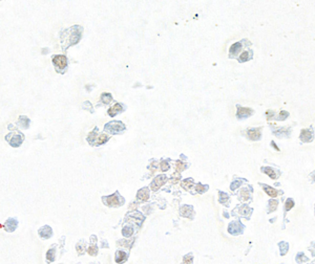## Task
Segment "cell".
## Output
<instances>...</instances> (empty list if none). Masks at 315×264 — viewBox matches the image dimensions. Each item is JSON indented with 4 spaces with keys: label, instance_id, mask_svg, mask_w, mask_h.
Masks as SVG:
<instances>
[{
    "label": "cell",
    "instance_id": "36",
    "mask_svg": "<svg viewBox=\"0 0 315 264\" xmlns=\"http://www.w3.org/2000/svg\"><path fill=\"white\" fill-rule=\"evenodd\" d=\"M207 188H208L207 185H200V183H199V185H196V191L200 192V193H202V192L206 191V190H207Z\"/></svg>",
    "mask_w": 315,
    "mask_h": 264
},
{
    "label": "cell",
    "instance_id": "42",
    "mask_svg": "<svg viewBox=\"0 0 315 264\" xmlns=\"http://www.w3.org/2000/svg\"><path fill=\"white\" fill-rule=\"evenodd\" d=\"M313 178H314V180H315V175H314V176H313Z\"/></svg>",
    "mask_w": 315,
    "mask_h": 264
},
{
    "label": "cell",
    "instance_id": "24",
    "mask_svg": "<svg viewBox=\"0 0 315 264\" xmlns=\"http://www.w3.org/2000/svg\"><path fill=\"white\" fill-rule=\"evenodd\" d=\"M20 125H21L23 128H28V124H30V121H28V118H25V116H21L20 118Z\"/></svg>",
    "mask_w": 315,
    "mask_h": 264
},
{
    "label": "cell",
    "instance_id": "28",
    "mask_svg": "<svg viewBox=\"0 0 315 264\" xmlns=\"http://www.w3.org/2000/svg\"><path fill=\"white\" fill-rule=\"evenodd\" d=\"M183 264H192V255H191V254L186 255L184 257Z\"/></svg>",
    "mask_w": 315,
    "mask_h": 264
},
{
    "label": "cell",
    "instance_id": "12",
    "mask_svg": "<svg viewBox=\"0 0 315 264\" xmlns=\"http://www.w3.org/2000/svg\"><path fill=\"white\" fill-rule=\"evenodd\" d=\"M4 226H5L7 232H13L16 228V226H17V220H16V219H9V220L5 222Z\"/></svg>",
    "mask_w": 315,
    "mask_h": 264
},
{
    "label": "cell",
    "instance_id": "1",
    "mask_svg": "<svg viewBox=\"0 0 315 264\" xmlns=\"http://www.w3.org/2000/svg\"><path fill=\"white\" fill-rule=\"evenodd\" d=\"M104 128L107 131H109L110 133L118 134V133H120V132H122V131L125 129V126H124V124H122L121 122L116 121V122H110V123L106 124Z\"/></svg>",
    "mask_w": 315,
    "mask_h": 264
},
{
    "label": "cell",
    "instance_id": "39",
    "mask_svg": "<svg viewBox=\"0 0 315 264\" xmlns=\"http://www.w3.org/2000/svg\"><path fill=\"white\" fill-rule=\"evenodd\" d=\"M77 252H78V254H80V255H82L83 254L84 251H83V245L82 244H81V245H80V243L77 244Z\"/></svg>",
    "mask_w": 315,
    "mask_h": 264
},
{
    "label": "cell",
    "instance_id": "38",
    "mask_svg": "<svg viewBox=\"0 0 315 264\" xmlns=\"http://www.w3.org/2000/svg\"><path fill=\"white\" fill-rule=\"evenodd\" d=\"M168 169H169V165L167 164L166 161H163L162 164H161V170L165 172V171H167Z\"/></svg>",
    "mask_w": 315,
    "mask_h": 264
},
{
    "label": "cell",
    "instance_id": "19",
    "mask_svg": "<svg viewBox=\"0 0 315 264\" xmlns=\"http://www.w3.org/2000/svg\"><path fill=\"white\" fill-rule=\"evenodd\" d=\"M182 187H183L184 189H186V190H189L191 187L193 185V181H192V179H185V180H183L182 181Z\"/></svg>",
    "mask_w": 315,
    "mask_h": 264
},
{
    "label": "cell",
    "instance_id": "16",
    "mask_svg": "<svg viewBox=\"0 0 315 264\" xmlns=\"http://www.w3.org/2000/svg\"><path fill=\"white\" fill-rule=\"evenodd\" d=\"M263 171H264V172H265V173H266V174H268V175H269L270 177H271V178H272V179L277 178V176H279V175H277V174L275 173V171L273 170L272 168H263Z\"/></svg>",
    "mask_w": 315,
    "mask_h": 264
},
{
    "label": "cell",
    "instance_id": "6",
    "mask_svg": "<svg viewBox=\"0 0 315 264\" xmlns=\"http://www.w3.org/2000/svg\"><path fill=\"white\" fill-rule=\"evenodd\" d=\"M243 228H244V226H243L241 223H239V222H232V223H230L229 224V233H231V234H239V233H241V232L243 231Z\"/></svg>",
    "mask_w": 315,
    "mask_h": 264
},
{
    "label": "cell",
    "instance_id": "5",
    "mask_svg": "<svg viewBox=\"0 0 315 264\" xmlns=\"http://www.w3.org/2000/svg\"><path fill=\"white\" fill-rule=\"evenodd\" d=\"M12 136V135H11ZM6 140H9V144L12 145L13 147H19L23 142V138H22V135H13L12 138L9 136H6Z\"/></svg>",
    "mask_w": 315,
    "mask_h": 264
},
{
    "label": "cell",
    "instance_id": "15",
    "mask_svg": "<svg viewBox=\"0 0 315 264\" xmlns=\"http://www.w3.org/2000/svg\"><path fill=\"white\" fill-rule=\"evenodd\" d=\"M241 48H242V44L239 42L237 43H234L231 47H230V54H232V55H235V54H237V52L241 50Z\"/></svg>",
    "mask_w": 315,
    "mask_h": 264
},
{
    "label": "cell",
    "instance_id": "31",
    "mask_svg": "<svg viewBox=\"0 0 315 264\" xmlns=\"http://www.w3.org/2000/svg\"><path fill=\"white\" fill-rule=\"evenodd\" d=\"M249 55H250V54H249L248 52H244L242 54V55H241L239 59H241V61H242V62H245V61H247V60H249V59H250V56H249Z\"/></svg>",
    "mask_w": 315,
    "mask_h": 264
},
{
    "label": "cell",
    "instance_id": "22",
    "mask_svg": "<svg viewBox=\"0 0 315 264\" xmlns=\"http://www.w3.org/2000/svg\"><path fill=\"white\" fill-rule=\"evenodd\" d=\"M132 232H134V230H132V226H124L122 230V234L125 237H129L132 235Z\"/></svg>",
    "mask_w": 315,
    "mask_h": 264
},
{
    "label": "cell",
    "instance_id": "27",
    "mask_svg": "<svg viewBox=\"0 0 315 264\" xmlns=\"http://www.w3.org/2000/svg\"><path fill=\"white\" fill-rule=\"evenodd\" d=\"M250 212H251V210L249 209L248 206H243V208H241V209H239V213H241L242 215H244V216L249 215V213H250Z\"/></svg>",
    "mask_w": 315,
    "mask_h": 264
},
{
    "label": "cell",
    "instance_id": "33",
    "mask_svg": "<svg viewBox=\"0 0 315 264\" xmlns=\"http://www.w3.org/2000/svg\"><path fill=\"white\" fill-rule=\"evenodd\" d=\"M228 200V195L225 194V193H222V192H220V202H222V204H225L226 201Z\"/></svg>",
    "mask_w": 315,
    "mask_h": 264
},
{
    "label": "cell",
    "instance_id": "37",
    "mask_svg": "<svg viewBox=\"0 0 315 264\" xmlns=\"http://www.w3.org/2000/svg\"><path fill=\"white\" fill-rule=\"evenodd\" d=\"M296 261L298 262V263H302L303 261H307V258L303 255V254H299V255H297Z\"/></svg>",
    "mask_w": 315,
    "mask_h": 264
},
{
    "label": "cell",
    "instance_id": "8",
    "mask_svg": "<svg viewBox=\"0 0 315 264\" xmlns=\"http://www.w3.org/2000/svg\"><path fill=\"white\" fill-rule=\"evenodd\" d=\"M137 197L140 201H146L148 198H149V191L147 188H143L141 189L140 191L138 192L137 194Z\"/></svg>",
    "mask_w": 315,
    "mask_h": 264
},
{
    "label": "cell",
    "instance_id": "21",
    "mask_svg": "<svg viewBox=\"0 0 315 264\" xmlns=\"http://www.w3.org/2000/svg\"><path fill=\"white\" fill-rule=\"evenodd\" d=\"M107 140H108V136H107L106 134H101V135L97 138L96 144H97V145H102V144H104L105 142H107Z\"/></svg>",
    "mask_w": 315,
    "mask_h": 264
},
{
    "label": "cell",
    "instance_id": "41",
    "mask_svg": "<svg viewBox=\"0 0 315 264\" xmlns=\"http://www.w3.org/2000/svg\"><path fill=\"white\" fill-rule=\"evenodd\" d=\"M272 146H273V147H274V148H275V149H276V150H279V148H277V147H276V145H275V144H274V143H273V142H272Z\"/></svg>",
    "mask_w": 315,
    "mask_h": 264
},
{
    "label": "cell",
    "instance_id": "40",
    "mask_svg": "<svg viewBox=\"0 0 315 264\" xmlns=\"http://www.w3.org/2000/svg\"><path fill=\"white\" fill-rule=\"evenodd\" d=\"M288 116H289V113H288L287 111H281V112L279 113V118H281V120H285Z\"/></svg>",
    "mask_w": 315,
    "mask_h": 264
},
{
    "label": "cell",
    "instance_id": "4",
    "mask_svg": "<svg viewBox=\"0 0 315 264\" xmlns=\"http://www.w3.org/2000/svg\"><path fill=\"white\" fill-rule=\"evenodd\" d=\"M53 62L56 65V67L60 70L64 69L66 67V58L64 56H57V57L53 59Z\"/></svg>",
    "mask_w": 315,
    "mask_h": 264
},
{
    "label": "cell",
    "instance_id": "10",
    "mask_svg": "<svg viewBox=\"0 0 315 264\" xmlns=\"http://www.w3.org/2000/svg\"><path fill=\"white\" fill-rule=\"evenodd\" d=\"M313 138V133L312 131L307 130V129H303L302 133H300V140L303 142H311Z\"/></svg>",
    "mask_w": 315,
    "mask_h": 264
},
{
    "label": "cell",
    "instance_id": "23",
    "mask_svg": "<svg viewBox=\"0 0 315 264\" xmlns=\"http://www.w3.org/2000/svg\"><path fill=\"white\" fill-rule=\"evenodd\" d=\"M46 259H47L49 262L55 260V251H54V249H51L49 252H47V254H46Z\"/></svg>",
    "mask_w": 315,
    "mask_h": 264
},
{
    "label": "cell",
    "instance_id": "3",
    "mask_svg": "<svg viewBox=\"0 0 315 264\" xmlns=\"http://www.w3.org/2000/svg\"><path fill=\"white\" fill-rule=\"evenodd\" d=\"M165 181H166V176L165 175L156 176V178H154V180L151 182L150 188H151V190H153V191H156V190H159V189L161 188L164 183H165Z\"/></svg>",
    "mask_w": 315,
    "mask_h": 264
},
{
    "label": "cell",
    "instance_id": "11",
    "mask_svg": "<svg viewBox=\"0 0 315 264\" xmlns=\"http://www.w3.org/2000/svg\"><path fill=\"white\" fill-rule=\"evenodd\" d=\"M39 234L42 238L47 239V238H49V237L53 235L52 228H49V226H47V225H46V226H43V228H41L39 230Z\"/></svg>",
    "mask_w": 315,
    "mask_h": 264
},
{
    "label": "cell",
    "instance_id": "20",
    "mask_svg": "<svg viewBox=\"0 0 315 264\" xmlns=\"http://www.w3.org/2000/svg\"><path fill=\"white\" fill-rule=\"evenodd\" d=\"M101 100L103 103L105 104H108L111 102V100H113V97H111V94L110 93H102L101 95Z\"/></svg>",
    "mask_w": 315,
    "mask_h": 264
},
{
    "label": "cell",
    "instance_id": "9",
    "mask_svg": "<svg viewBox=\"0 0 315 264\" xmlns=\"http://www.w3.org/2000/svg\"><path fill=\"white\" fill-rule=\"evenodd\" d=\"M252 114V110L249 108H243V107H237V118H243Z\"/></svg>",
    "mask_w": 315,
    "mask_h": 264
},
{
    "label": "cell",
    "instance_id": "25",
    "mask_svg": "<svg viewBox=\"0 0 315 264\" xmlns=\"http://www.w3.org/2000/svg\"><path fill=\"white\" fill-rule=\"evenodd\" d=\"M281 255H285L286 253L288 252V243L286 242H281Z\"/></svg>",
    "mask_w": 315,
    "mask_h": 264
},
{
    "label": "cell",
    "instance_id": "34",
    "mask_svg": "<svg viewBox=\"0 0 315 264\" xmlns=\"http://www.w3.org/2000/svg\"><path fill=\"white\" fill-rule=\"evenodd\" d=\"M241 183H242V180H235V181H233L232 183H231V190H235V189H237L241 185Z\"/></svg>",
    "mask_w": 315,
    "mask_h": 264
},
{
    "label": "cell",
    "instance_id": "35",
    "mask_svg": "<svg viewBox=\"0 0 315 264\" xmlns=\"http://www.w3.org/2000/svg\"><path fill=\"white\" fill-rule=\"evenodd\" d=\"M269 204H270V212L271 211H274V210L276 209V206H277V201L276 200H270L269 201Z\"/></svg>",
    "mask_w": 315,
    "mask_h": 264
},
{
    "label": "cell",
    "instance_id": "18",
    "mask_svg": "<svg viewBox=\"0 0 315 264\" xmlns=\"http://www.w3.org/2000/svg\"><path fill=\"white\" fill-rule=\"evenodd\" d=\"M191 212H192V208L189 206H184L183 208L181 209V213H182V215L185 216V217H188Z\"/></svg>",
    "mask_w": 315,
    "mask_h": 264
},
{
    "label": "cell",
    "instance_id": "2",
    "mask_svg": "<svg viewBox=\"0 0 315 264\" xmlns=\"http://www.w3.org/2000/svg\"><path fill=\"white\" fill-rule=\"evenodd\" d=\"M103 200H104V202H106V204L108 206H119L124 202L123 198H120L118 196V193L115 195H110L108 197L104 198Z\"/></svg>",
    "mask_w": 315,
    "mask_h": 264
},
{
    "label": "cell",
    "instance_id": "26",
    "mask_svg": "<svg viewBox=\"0 0 315 264\" xmlns=\"http://www.w3.org/2000/svg\"><path fill=\"white\" fill-rule=\"evenodd\" d=\"M87 252H88V254L90 256H96L97 255V253H98V249H97V246L92 245V246H90V247H88V251H87Z\"/></svg>",
    "mask_w": 315,
    "mask_h": 264
},
{
    "label": "cell",
    "instance_id": "17",
    "mask_svg": "<svg viewBox=\"0 0 315 264\" xmlns=\"http://www.w3.org/2000/svg\"><path fill=\"white\" fill-rule=\"evenodd\" d=\"M264 190H265L271 197H276V195H277V191H276L275 189H272L271 187H269V185H264Z\"/></svg>",
    "mask_w": 315,
    "mask_h": 264
},
{
    "label": "cell",
    "instance_id": "30",
    "mask_svg": "<svg viewBox=\"0 0 315 264\" xmlns=\"http://www.w3.org/2000/svg\"><path fill=\"white\" fill-rule=\"evenodd\" d=\"M187 167V165L186 164H184V163H181V161H177V172H182V171L184 170V169H186Z\"/></svg>",
    "mask_w": 315,
    "mask_h": 264
},
{
    "label": "cell",
    "instance_id": "14",
    "mask_svg": "<svg viewBox=\"0 0 315 264\" xmlns=\"http://www.w3.org/2000/svg\"><path fill=\"white\" fill-rule=\"evenodd\" d=\"M127 259V255H126L124 252H121V251H118L116 254V262L117 263H122Z\"/></svg>",
    "mask_w": 315,
    "mask_h": 264
},
{
    "label": "cell",
    "instance_id": "7",
    "mask_svg": "<svg viewBox=\"0 0 315 264\" xmlns=\"http://www.w3.org/2000/svg\"><path fill=\"white\" fill-rule=\"evenodd\" d=\"M247 135H248V137H249V138H250L251 140H260V128H257V129H250V130H248Z\"/></svg>",
    "mask_w": 315,
    "mask_h": 264
},
{
    "label": "cell",
    "instance_id": "29",
    "mask_svg": "<svg viewBox=\"0 0 315 264\" xmlns=\"http://www.w3.org/2000/svg\"><path fill=\"white\" fill-rule=\"evenodd\" d=\"M241 197H242L243 200H248V199H249L250 195H249V193H248V190L244 189V190L241 192Z\"/></svg>",
    "mask_w": 315,
    "mask_h": 264
},
{
    "label": "cell",
    "instance_id": "32",
    "mask_svg": "<svg viewBox=\"0 0 315 264\" xmlns=\"http://www.w3.org/2000/svg\"><path fill=\"white\" fill-rule=\"evenodd\" d=\"M294 206V202L292 199H288L287 201H286V206H285V209H286V211H289L290 209H292Z\"/></svg>",
    "mask_w": 315,
    "mask_h": 264
},
{
    "label": "cell",
    "instance_id": "13",
    "mask_svg": "<svg viewBox=\"0 0 315 264\" xmlns=\"http://www.w3.org/2000/svg\"><path fill=\"white\" fill-rule=\"evenodd\" d=\"M122 110H123V108H122V105H121V104H115V105L108 110V114H109L110 116H116L118 112L122 111Z\"/></svg>",
    "mask_w": 315,
    "mask_h": 264
}]
</instances>
